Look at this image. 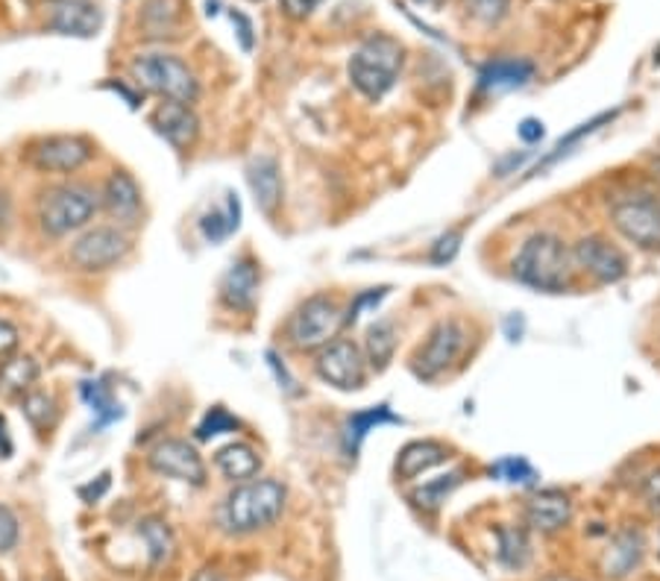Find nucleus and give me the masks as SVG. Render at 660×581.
Returning a JSON list of instances; mask_svg holds the SVG:
<instances>
[{"mask_svg":"<svg viewBox=\"0 0 660 581\" xmlns=\"http://www.w3.org/2000/svg\"><path fill=\"white\" fill-rule=\"evenodd\" d=\"M12 456V438H9V426L7 420L0 417V458Z\"/></svg>","mask_w":660,"mask_h":581,"instance_id":"8fccbe9b","label":"nucleus"},{"mask_svg":"<svg viewBox=\"0 0 660 581\" xmlns=\"http://www.w3.org/2000/svg\"><path fill=\"white\" fill-rule=\"evenodd\" d=\"M229 18H232V24H238V39H241V47L244 51H253V24H250V18L241 15V12H229Z\"/></svg>","mask_w":660,"mask_h":581,"instance_id":"c03bdc74","label":"nucleus"},{"mask_svg":"<svg viewBox=\"0 0 660 581\" xmlns=\"http://www.w3.org/2000/svg\"><path fill=\"white\" fill-rule=\"evenodd\" d=\"M535 77V65L528 59H493L479 70V88L484 95H505L522 88Z\"/></svg>","mask_w":660,"mask_h":581,"instance_id":"f3484780","label":"nucleus"},{"mask_svg":"<svg viewBox=\"0 0 660 581\" xmlns=\"http://www.w3.org/2000/svg\"><path fill=\"white\" fill-rule=\"evenodd\" d=\"M491 475H496V479H502V482L508 484H522V487H531V484L537 482V470L528 464L526 458L519 456H508L502 458V461H496V464L491 467Z\"/></svg>","mask_w":660,"mask_h":581,"instance_id":"473e14b6","label":"nucleus"},{"mask_svg":"<svg viewBox=\"0 0 660 581\" xmlns=\"http://www.w3.org/2000/svg\"><path fill=\"white\" fill-rule=\"evenodd\" d=\"M246 183L253 188L258 209L273 215L282 202V174L273 156H255L246 167Z\"/></svg>","mask_w":660,"mask_h":581,"instance_id":"aec40b11","label":"nucleus"},{"mask_svg":"<svg viewBox=\"0 0 660 581\" xmlns=\"http://www.w3.org/2000/svg\"><path fill=\"white\" fill-rule=\"evenodd\" d=\"M18 347V329L9 320H3L0 317V359H7V355H12Z\"/></svg>","mask_w":660,"mask_h":581,"instance_id":"a19ab883","label":"nucleus"},{"mask_svg":"<svg viewBox=\"0 0 660 581\" xmlns=\"http://www.w3.org/2000/svg\"><path fill=\"white\" fill-rule=\"evenodd\" d=\"M396 350V326L391 320H376L367 329V361L376 370H385L387 361L394 359Z\"/></svg>","mask_w":660,"mask_h":581,"instance_id":"c85d7f7f","label":"nucleus"},{"mask_svg":"<svg viewBox=\"0 0 660 581\" xmlns=\"http://www.w3.org/2000/svg\"><path fill=\"white\" fill-rule=\"evenodd\" d=\"M267 364H271L273 373H276V379H279V387H285L288 394H299L297 382L290 379V373H288V370H285V364H282L279 355H276V352H267Z\"/></svg>","mask_w":660,"mask_h":581,"instance_id":"37998d69","label":"nucleus"},{"mask_svg":"<svg viewBox=\"0 0 660 581\" xmlns=\"http://www.w3.org/2000/svg\"><path fill=\"white\" fill-rule=\"evenodd\" d=\"M519 139L528 141V144H531V141H540V139H543V123L535 121V118L522 121V123H519Z\"/></svg>","mask_w":660,"mask_h":581,"instance_id":"a18cd8bd","label":"nucleus"},{"mask_svg":"<svg viewBox=\"0 0 660 581\" xmlns=\"http://www.w3.org/2000/svg\"><path fill=\"white\" fill-rule=\"evenodd\" d=\"M106 487H109V473H103L100 475V484H88V487H82V491H79V496H82V500H97V496H100V493H106Z\"/></svg>","mask_w":660,"mask_h":581,"instance_id":"49530a36","label":"nucleus"},{"mask_svg":"<svg viewBox=\"0 0 660 581\" xmlns=\"http://www.w3.org/2000/svg\"><path fill=\"white\" fill-rule=\"evenodd\" d=\"M614 227L642 250H660V200L651 194H625L610 206Z\"/></svg>","mask_w":660,"mask_h":581,"instance_id":"0eeeda50","label":"nucleus"},{"mask_svg":"<svg viewBox=\"0 0 660 581\" xmlns=\"http://www.w3.org/2000/svg\"><path fill=\"white\" fill-rule=\"evenodd\" d=\"M447 458L449 449L443 443H438V440H414L396 458V473H399V479H417V475L431 470V467L443 464Z\"/></svg>","mask_w":660,"mask_h":581,"instance_id":"b1692460","label":"nucleus"},{"mask_svg":"<svg viewBox=\"0 0 660 581\" xmlns=\"http://www.w3.org/2000/svg\"><path fill=\"white\" fill-rule=\"evenodd\" d=\"M458 246H461V232L458 229H449L447 235H440L435 241V250H431V262L435 264H447L455 259Z\"/></svg>","mask_w":660,"mask_h":581,"instance_id":"e433bc0d","label":"nucleus"},{"mask_svg":"<svg viewBox=\"0 0 660 581\" xmlns=\"http://www.w3.org/2000/svg\"><path fill=\"white\" fill-rule=\"evenodd\" d=\"M215 464H218V470L227 475L229 482H250V479L258 473L262 461H258L253 447H246V443H229V447L218 449Z\"/></svg>","mask_w":660,"mask_h":581,"instance_id":"bb28decb","label":"nucleus"},{"mask_svg":"<svg viewBox=\"0 0 660 581\" xmlns=\"http://www.w3.org/2000/svg\"><path fill=\"white\" fill-rule=\"evenodd\" d=\"M461 479H464L461 470H452V473L447 475L429 479V482H422L420 487L411 493V502L417 505V508H426V511L440 508V502H447V496L455 491L458 484H461Z\"/></svg>","mask_w":660,"mask_h":581,"instance_id":"c756f323","label":"nucleus"},{"mask_svg":"<svg viewBox=\"0 0 660 581\" xmlns=\"http://www.w3.org/2000/svg\"><path fill=\"white\" fill-rule=\"evenodd\" d=\"M132 77L141 88H147L153 95L176 100V103L191 106L200 95L194 70L183 59H176L170 53H144L132 59Z\"/></svg>","mask_w":660,"mask_h":581,"instance_id":"20e7f679","label":"nucleus"},{"mask_svg":"<svg viewBox=\"0 0 660 581\" xmlns=\"http://www.w3.org/2000/svg\"><path fill=\"white\" fill-rule=\"evenodd\" d=\"M191 581H229V575L227 572H220L218 567H202Z\"/></svg>","mask_w":660,"mask_h":581,"instance_id":"09e8293b","label":"nucleus"},{"mask_svg":"<svg viewBox=\"0 0 660 581\" xmlns=\"http://www.w3.org/2000/svg\"><path fill=\"white\" fill-rule=\"evenodd\" d=\"M514 276L528 288L546 290V294H558V290L570 288V250L552 232H537L519 246L517 259H514Z\"/></svg>","mask_w":660,"mask_h":581,"instance_id":"f257e3e1","label":"nucleus"},{"mask_svg":"<svg viewBox=\"0 0 660 581\" xmlns=\"http://www.w3.org/2000/svg\"><path fill=\"white\" fill-rule=\"evenodd\" d=\"M496 537H499V561L508 567V570H522L531 558V544L522 528L517 526H499L496 528Z\"/></svg>","mask_w":660,"mask_h":581,"instance_id":"cd10ccee","label":"nucleus"},{"mask_svg":"<svg viewBox=\"0 0 660 581\" xmlns=\"http://www.w3.org/2000/svg\"><path fill=\"white\" fill-rule=\"evenodd\" d=\"M15 544H18V519L7 505H0V552H9Z\"/></svg>","mask_w":660,"mask_h":581,"instance_id":"4c0bfd02","label":"nucleus"},{"mask_svg":"<svg viewBox=\"0 0 660 581\" xmlns=\"http://www.w3.org/2000/svg\"><path fill=\"white\" fill-rule=\"evenodd\" d=\"M343 326V311L332 297H308L290 317L288 338L297 350H317L332 341L338 329Z\"/></svg>","mask_w":660,"mask_h":581,"instance_id":"423d86ee","label":"nucleus"},{"mask_svg":"<svg viewBox=\"0 0 660 581\" xmlns=\"http://www.w3.org/2000/svg\"><path fill=\"white\" fill-rule=\"evenodd\" d=\"M21 408H24V417L30 420V426L35 429H51L56 417H59V408H56V399L47 391H26L24 399H21Z\"/></svg>","mask_w":660,"mask_h":581,"instance_id":"7c9ffc66","label":"nucleus"},{"mask_svg":"<svg viewBox=\"0 0 660 581\" xmlns=\"http://www.w3.org/2000/svg\"><path fill=\"white\" fill-rule=\"evenodd\" d=\"M103 209L121 227H135L141 218V188L127 171H114L103 185Z\"/></svg>","mask_w":660,"mask_h":581,"instance_id":"dca6fc26","label":"nucleus"},{"mask_svg":"<svg viewBox=\"0 0 660 581\" xmlns=\"http://www.w3.org/2000/svg\"><path fill=\"white\" fill-rule=\"evenodd\" d=\"M139 535L144 537V544H147L153 563H165L167 558H170V552H174V535H170L167 523H162V519H156V517L141 519Z\"/></svg>","mask_w":660,"mask_h":581,"instance_id":"2f4dec72","label":"nucleus"},{"mask_svg":"<svg viewBox=\"0 0 660 581\" xmlns=\"http://www.w3.org/2000/svg\"><path fill=\"white\" fill-rule=\"evenodd\" d=\"M282 508H285V487L276 479H255V482L250 479L229 493L220 519L229 531L250 535L276 523Z\"/></svg>","mask_w":660,"mask_h":581,"instance_id":"f03ea898","label":"nucleus"},{"mask_svg":"<svg viewBox=\"0 0 660 581\" xmlns=\"http://www.w3.org/2000/svg\"><path fill=\"white\" fill-rule=\"evenodd\" d=\"M95 156L91 141L79 139V135H51V139H38L26 147L24 158L26 165L44 174H74L86 165L88 158Z\"/></svg>","mask_w":660,"mask_h":581,"instance_id":"6e6552de","label":"nucleus"},{"mask_svg":"<svg viewBox=\"0 0 660 581\" xmlns=\"http://www.w3.org/2000/svg\"><path fill=\"white\" fill-rule=\"evenodd\" d=\"M464 9L479 24H499L508 15L510 0H464Z\"/></svg>","mask_w":660,"mask_h":581,"instance_id":"c9c22d12","label":"nucleus"},{"mask_svg":"<svg viewBox=\"0 0 660 581\" xmlns=\"http://www.w3.org/2000/svg\"><path fill=\"white\" fill-rule=\"evenodd\" d=\"M150 467L158 475H167V479H176V482L194 484V487L206 484V464L197 456V449L191 443H185V440H162L150 452Z\"/></svg>","mask_w":660,"mask_h":581,"instance_id":"f8f14e48","label":"nucleus"},{"mask_svg":"<svg viewBox=\"0 0 660 581\" xmlns=\"http://www.w3.org/2000/svg\"><path fill=\"white\" fill-rule=\"evenodd\" d=\"M238 227H241V200H238V194L232 191H227V197H223V202H220L218 209L206 211L200 218V232L209 244L227 241Z\"/></svg>","mask_w":660,"mask_h":581,"instance_id":"393cba45","label":"nucleus"},{"mask_svg":"<svg viewBox=\"0 0 660 581\" xmlns=\"http://www.w3.org/2000/svg\"><path fill=\"white\" fill-rule=\"evenodd\" d=\"M320 3H323V0H282V9H285V15L302 21V18L311 15L315 9H320Z\"/></svg>","mask_w":660,"mask_h":581,"instance_id":"ea45409f","label":"nucleus"},{"mask_svg":"<svg viewBox=\"0 0 660 581\" xmlns=\"http://www.w3.org/2000/svg\"><path fill=\"white\" fill-rule=\"evenodd\" d=\"M642 552H646V540H642L640 531H634V528L619 531V535L610 540V546H607L605 561H602L605 575H610V579H623V575H628V572L640 567Z\"/></svg>","mask_w":660,"mask_h":581,"instance_id":"412c9836","label":"nucleus"},{"mask_svg":"<svg viewBox=\"0 0 660 581\" xmlns=\"http://www.w3.org/2000/svg\"><path fill=\"white\" fill-rule=\"evenodd\" d=\"M38 361L33 355H12L0 364V394L3 396H24L26 391H33L38 382Z\"/></svg>","mask_w":660,"mask_h":581,"instance_id":"a878e982","label":"nucleus"},{"mask_svg":"<svg viewBox=\"0 0 660 581\" xmlns=\"http://www.w3.org/2000/svg\"><path fill=\"white\" fill-rule=\"evenodd\" d=\"M317 376L338 391H359L364 385V376H367L359 343L346 341V338L326 343L317 355Z\"/></svg>","mask_w":660,"mask_h":581,"instance_id":"9d476101","label":"nucleus"},{"mask_svg":"<svg viewBox=\"0 0 660 581\" xmlns=\"http://www.w3.org/2000/svg\"><path fill=\"white\" fill-rule=\"evenodd\" d=\"M403 68V44L391 35H373L352 53L350 79L367 100H382Z\"/></svg>","mask_w":660,"mask_h":581,"instance_id":"7ed1b4c3","label":"nucleus"},{"mask_svg":"<svg viewBox=\"0 0 660 581\" xmlns=\"http://www.w3.org/2000/svg\"><path fill=\"white\" fill-rule=\"evenodd\" d=\"M79 396H82V403L88 405V412H91V431H100L106 426H112L114 420H121L123 408L121 403L114 399L112 385L106 382V379H86L82 385H79Z\"/></svg>","mask_w":660,"mask_h":581,"instance_id":"4be33fe9","label":"nucleus"},{"mask_svg":"<svg viewBox=\"0 0 660 581\" xmlns=\"http://www.w3.org/2000/svg\"><path fill=\"white\" fill-rule=\"evenodd\" d=\"M97 197L88 191L86 185H53L42 191L35 215H38V227L47 235L59 238L68 235L74 229L86 227L88 220L95 218Z\"/></svg>","mask_w":660,"mask_h":581,"instance_id":"39448f33","label":"nucleus"},{"mask_svg":"<svg viewBox=\"0 0 660 581\" xmlns=\"http://www.w3.org/2000/svg\"><path fill=\"white\" fill-rule=\"evenodd\" d=\"M572 259H575V264H579L581 271L590 273V276L596 282H602V285L619 282L625 276V267H628V264H625V255L598 235L581 238L579 244H575V250H572Z\"/></svg>","mask_w":660,"mask_h":581,"instance_id":"ddd939ff","label":"nucleus"},{"mask_svg":"<svg viewBox=\"0 0 660 581\" xmlns=\"http://www.w3.org/2000/svg\"><path fill=\"white\" fill-rule=\"evenodd\" d=\"M238 426L241 423L232 417V414L223 408V405H215L211 412H206V417L200 420V426H197V440H211L218 438V435H229V431H238Z\"/></svg>","mask_w":660,"mask_h":581,"instance_id":"f704fd0d","label":"nucleus"},{"mask_svg":"<svg viewBox=\"0 0 660 581\" xmlns=\"http://www.w3.org/2000/svg\"><path fill=\"white\" fill-rule=\"evenodd\" d=\"M51 30L62 35H79V39H91L97 30L103 26V12L91 0H62L51 12Z\"/></svg>","mask_w":660,"mask_h":581,"instance_id":"2eb2a0df","label":"nucleus"},{"mask_svg":"<svg viewBox=\"0 0 660 581\" xmlns=\"http://www.w3.org/2000/svg\"><path fill=\"white\" fill-rule=\"evenodd\" d=\"M387 423H403L396 417L387 405H373V408H364V412H355L343 426V452L350 458L359 456L361 443L367 438L370 431L378 429V426H387Z\"/></svg>","mask_w":660,"mask_h":581,"instance_id":"5701e85b","label":"nucleus"},{"mask_svg":"<svg viewBox=\"0 0 660 581\" xmlns=\"http://www.w3.org/2000/svg\"><path fill=\"white\" fill-rule=\"evenodd\" d=\"M417 3H431V7H438V3H443V0H417Z\"/></svg>","mask_w":660,"mask_h":581,"instance_id":"3c124183","label":"nucleus"},{"mask_svg":"<svg viewBox=\"0 0 660 581\" xmlns=\"http://www.w3.org/2000/svg\"><path fill=\"white\" fill-rule=\"evenodd\" d=\"M150 127L176 150L191 147L194 141H197V135H200V121H197V114L191 112V106L176 103V100L158 103L156 112L150 114Z\"/></svg>","mask_w":660,"mask_h":581,"instance_id":"4468645a","label":"nucleus"},{"mask_svg":"<svg viewBox=\"0 0 660 581\" xmlns=\"http://www.w3.org/2000/svg\"><path fill=\"white\" fill-rule=\"evenodd\" d=\"M466 332L458 320H443L431 329L417 355H414V373L422 379L440 376L443 370L458 359V352L464 350Z\"/></svg>","mask_w":660,"mask_h":581,"instance_id":"9b49d317","label":"nucleus"},{"mask_svg":"<svg viewBox=\"0 0 660 581\" xmlns=\"http://www.w3.org/2000/svg\"><path fill=\"white\" fill-rule=\"evenodd\" d=\"M130 253V238L121 227H95L86 235H79L70 246V262L79 271H109Z\"/></svg>","mask_w":660,"mask_h":581,"instance_id":"1a4fd4ad","label":"nucleus"},{"mask_svg":"<svg viewBox=\"0 0 660 581\" xmlns=\"http://www.w3.org/2000/svg\"><path fill=\"white\" fill-rule=\"evenodd\" d=\"M385 297H387V288H376V290H367V294H361V297L350 306V315L343 317V324H359V317L364 315L370 306H378Z\"/></svg>","mask_w":660,"mask_h":581,"instance_id":"58836bf2","label":"nucleus"},{"mask_svg":"<svg viewBox=\"0 0 660 581\" xmlns=\"http://www.w3.org/2000/svg\"><path fill=\"white\" fill-rule=\"evenodd\" d=\"M642 496H646V505L651 508V514H658L660 517V470H654V473L646 479Z\"/></svg>","mask_w":660,"mask_h":581,"instance_id":"79ce46f5","label":"nucleus"},{"mask_svg":"<svg viewBox=\"0 0 660 581\" xmlns=\"http://www.w3.org/2000/svg\"><path fill=\"white\" fill-rule=\"evenodd\" d=\"M255 290H258V267L250 259L232 264L220 282V299L232 311H250L255 306Z\"/></svg>","mask_w":660,"mask_h":581,"instance_id":"a211bd4d","label":"nucleus"},{"mask_svg":"<svg viewBox=\"0 0 660 581\" xmlns=\"http://www.w3.org/2000/svg\"><path fill=\"white\" fill-rule=\"evenodd\" d=\"M526 517L528 526H535L543 535H552V531H558V528L570 523L572 502L561 491H540L537 496L528 500Z\"/></svg>","mask_w":660,"mask_h":581,"instance_id":"6ab92c4d","label":"nucleus"},{"mask_svg":"<svg viewBox=\"0 0 660 581\" xmlns=\"http://www.w3.org/2000/svg\"><path fill=\"white\" fill-rule=\"evenodd\" d=\"M106 86L112 88V91H118V95H121L123 100H127V103H130V109H139V100H141V97L135 95V91H130V88L123 86V83H106Z\"/></svg>","mask_w":660,"mask_h":581,"instance_id":"de8ad7c7","label":"nucleus"},{"mask_svg":"<svg viewBox=\"0 0 660 581\" xmlns=\"http://www.w3.org/2000/svg\"><path fill=\"white\" fill-rule=\"evenodd\" d=\"M610 118H614V114H598V118H593V121H590V123H581L579 130L570 132L566 139H561V141H558V144H554V150H552V153H549V156L543 158V162H537L535 171H531V174H540V171H546V167H552L554 162H558V158L566 156V153H570V147H575V144H579V141L584 139V135H590V132L598 130V123H607V121H610Z\"/></svg>","mask_w":660,"mask_h":581,"instance_id":"72a5a7b5","label":"nucleus"},{"mask_svg":"<svg viewBox=\"0 0 660 581\" xmlns=\"http://www.w3.org/2000/svg\"><path fill=\"white\" fill-rule=\"evenodd\" d=\"M654 171H658V176H660V158H654Z\"/></svg>","mask_w":660,"mask_h":581,"instance_id":"603ef678","label":"nucleus"}]
</instances>
